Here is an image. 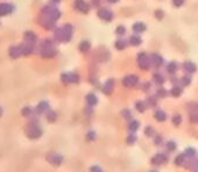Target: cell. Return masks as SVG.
<instances>
[{
    "label": "cell",
    "instance_id": "6da1fadb",
    "mask_svg": "<svg viewBox=\"0 0 198 172\" xmlns=\"http://www.w3.org/2000/svg\"><path fill=\"white\" fill-rule=\"evenodd\" d=\"M138 63L140 69L142 70H148L149 65H150V57H148V55L144 51L138 53Z\"/></svg>",
    "mask_w": 198,
    "mask_h": 172
},
{
    "label": "cell",
    "instance_id": "7a4b0ae2",
    "mask_svg": "<svg viewBox=\"0 0 198 172\" xmlns=\"http://www.w3.org/2000/svg\"><path fill=\"white\" fill-rule=\"evenodd\" d=\"M138 83H139V78L135 75H128V76L124 77V79H122V85L125 87H134L138 85Z\"/></svg>",
    "mask_w": 198,
    "mask_h": 172
},
{
    "label": "cell",
    "instance_id": "3957f363",
    "mask_svg": "<svg viewBox=\"0 0 198 172\" xmlns=\"http://www.w3.org/2000/svg\"><path fill=\"white\" fill-rule=\"evenodd\" d=\"M167 162H168V157H167V155L163 154V152H158L155 156H153L152 159H150V163L154 164V165H163V164H166Z\"/></svg>",
    "mask_w": 198,
    "mask_h": 172
},
{
    "label": "cell",
    "instance_id": "277c9868",
    "mask_svg": "<svg viewBox=\"0 0 198 172\" xmlns=\"http://www.w3.org/2000/svg\"><path fill=\"white\" fill-rule=\"evenodd\" d=\"M75 8L79 12H82V13H88L90 11L91 6L85 0H76L75 1Z\"/></svg>",
    "mask_w": 198,
    "mask_h": 172
},
{
    "label": "cell",
    "instance_id": "5b68a950",
    "mask_svg": "<svg viewBox=\"0 0 198 172\" xmlns=\"http://www.w3.org/2000/svg\"><path fill=\"white\" fill-rule=\"evenodd\" d=\"M98 16L102 19V20H104L106 22H110V21H112V19H113V12H111L110 10H107V8H100L99 11H98Z\"/></svg>",
    "mask_w": 198,
    "mask_h": 172
},
{
    "label": "cell",
    "instance_id": "8992f818",
    "mask_svg": "<svg viewBox=\"0 0 198 172\" xmlns=\"http://www.w3.org/2000/svg\"><path fill=\"white\" fill-rule=\"evenodd\" d=\"M114 84H116L114 79H108L104 84V86L102 89V92L104 93V94H106V95H110L111 93L113 92V90H114Z\"/></svg>",
    "mask_w": 198,
    "mask_h": 172
},
{
    "label": "cell",
    "instance_id": "52a82bcc",
    "mask_svg": "<svg viewBox=\"0 0 198 172\" xmlns=\"http://www.w3.org/2000/svg\"><path fill=\"white\" fill-rule=\"evenodd\" d=\"M163 62H164V59L161 55H158V53H152L150 55V63L155 67H160L163 64Z\"/></svg>",
    "mask_w": 198,
    "mask_h": 172
},
{
    "label": "cell",
    "instance_id": "ba28073f",
    "mask_svg": "<svg viewBox=\"0 0 198 172\" xmlns=\"http://www.w3.org/2000/svg\"><path fill=\"white\" fill-rule=\"evenodd\" d=\"M85 100H86V104L90 107H94L98 104V97H97L94 93H89V94L86 95Z\"/></svg>",
    "mask_w": 198,
    "mask_h": 172
},
{
    "label": "cell",
    "instance_id": "9c48e42d",
    "mask_svg": "<svg viewBox=\"0 0 198 172\" xmlns=\"http://www.w3.org/2000/svg\"><path fill=\"white\" fill-rule=\"evenodd\" d=\"M154 118L158 122H164L167 120V113L164 111H162V109H158L154 113Z\"/></svg>",
    "mask_w": 198,
    "mask_h": 172
},
{
    "label": "cell",
    "instance_id": "30bf717a",
    "mask_svg": "<svg viewBox=\"0 0 198 172\" xmlns=\"http://www.w3.org/2000/svg\"><path fill=\"white\" fill-rule=\"evenodd\" d=\"M188 159L189 158L186 157L185 154H180V155L176 156V158H175V164L178 165V166H184V164L186 163Z\"/></svg>",
    "mask_w": 198,
    "mask_h": 172
},
{
    "label": "cell",
    "instance_id": "8fae6325",
    "mask_svg": "<svg viewBox=\"0 0 198 172\" xmlns=\"http://www.w3.org/2000/svg\"><path fill=\"white\" fill-rule=\"evenodd\" d=\"M183 66H184V69L189 72V73H195L196 71H197V65L195 64V63H192V62H184V64H183Z\"/></svg>",
    "mask_w": 198,
    "mask_h": 172
},
{
    "label": "cell",
    "instance_id": "7c38bea8",
    "mask_svg": "<svg viewBox=\"0 0 198 172\" xmlns=\"http://www.w3.org/2000/svg\"><path fill=\"white\" fill-rule=\"evenodd\" d=\"M90 49H91V42H90V41L85 40L80 42V44H79V50H80L82 53H88Z\"/></svg>",
    "mask_w": 198,
    "mask_h": 172
},
{
    "label": "cell",
    "instance_id": "4fadbf2b",
    "mask_svg": "<svg viewBox=\"0 0 198 172\" xmlns=\"http://www.w3.org/2000/svg\"><path fill=\"white\" fill-rule=\"evenodd\" d=\"M133 30L136 33V34H140V33H144L146 30V25L144 23V22H136V23H134L133 25Z\"/></svg>",
    "mask_w": 198,
    "mask_h": 172
},
{
    "label": "cell",
    "instance_id": "5bb4252c",
    "mask_svg": "<svg viewBox=\"0 0 198 172\" xmlns=\"http://www.w3.org/2000/svg\"><path fill=\"white\" fill-rule=\"evenodd\" d=\"M140 127V122L138 120H131L128 123V129L131 132H135Z\"/></svg>",
    "mask_w": 198,
    "mask_h": 172
},
{
    "label": "cell",
    "instance_id": "9a60e30c",
    "mask_svg": "<svg viewBox=\"0 0 198 172\" xmlns=\"http://www.w3.org/2000/svg\"><path fill=\"white\" fill-rule=\"evenodd\" d=\"M114 45H116V48H117L118 50H124V49H126V47H127V41L124 40V39H119V40L116 41Z\"/></svg>",
    "mask_w": 198,
    "mask_h": 172
},
{
    "label": "cell",
    "instance_id": "2e32d148",
    "mask_svg": "<svg viewBox=\"0 0 198 172\" xmlns=\"http://www.w3.org/2000/svg\"><path fill=\"white\" fill-rule=\"evenodd\" d=\"M147 107L148 106H147V104H146L145 101H136L135 102V108H136V111L139 113H145Z\"/></svg>",
    "mask_w": 198,
    "mask_h": 172
},
{
    "label": "cell",
    "instance_id": "e0dca14e",
    "mask_svg": "<svg viewBox=\"0 0 198 172\" xmlns=\"http://www.w3.org/2000/svg\"><path fill=\"white\" fill-rule=\"evenodd\" d=\"M130 43L134 45V47H138V45H140L141 43H142V40H141V37L140 36H138V35H133L130 37Z\"/></svg>",
    "mask_w": 198,
    "mask_h": 172
},
{
    "label": "cell",
    "instance_id": "ac0fdd59",
    "mask_svg": "<svg viewBox=\"0 0 198 172\" xmlns=\"http://www.w3.org/2000/svg\"><path fill=\"white\" fill-rule=\"evenodd\" d=\"M182 92H183V90H182L181 86H174L172 89V91H170V94L172 97H175V98H178V97H181Z\"/></svg>",
    "mask_w": 198,
    "mask_h": 172
},
{
    "label": "cell",
    "instance_id": "d6986e66",
    "mask_svg": "<svg viewBox=\"0 0 198 172\" xmlns=\"http://www.w3.org/2000/svg\"><path fill=\"white\" fill-rule=\"evenodd\" d=\"M185 155H186V157L188 158H194V157H196V155H197V151H196V149L195 148H186L185 149Z\"/></svg>",
    "mask_w": 198,
    "mask_h": 172
},
{
    "label": "cell",
    "instance_id": "ffe728a7",
    "mask_svg": "<svg viewBox=\"0 0 198 172\" xmlns=\"http://www.w3.org/2000/svg\"><path fill=\"white\" fill-rule=\"evenodd\" d=\"M156 98L158 97H148L147 98V100H146L145 102L147 104V106L148 107H155L156 105H158V100H156Z\"/></svg>",
    "mask_w": 198,
    "mask_h": 172
},
{
    "label": "cell",
    "instance_id": "44dd1931",
    "mask_svg": "<svg viewBox=\"0 0 198 172\" xmlns=\"http://www.w3.org/2000/svg\"><path fill=\"white\" fill-rule=\"evenodd\" d=\"M121 116L124 118V119L126 120H133V115H132V112H131V109H128V108H125V109H122L121 111Z\"/></svg>",
    "mask_w": 198,
    "mask_h": 172
},
{
    "label": "cell",
    "instance_id": "7402d4cb",
    "mask_svg": "<svg viewBox=\"0 0 198 172\" xmlns=\"http://www.w3.org/2000/svg\"><path fill=\"white\" fill-rule=\"evenodd\" d=\"M177 70H178V65H177L176 62H170V63L167 65V71H168L169 73H175Z\"/></svg>",
    "mask_w": 198,
    "mask_h": 172
},
{
    "label": "cell",
    "instance_id": "603a6c76",
    "mask_svg": "<svg viewBox=\"0 0 198 172\" xmlns=\"http://www.w3.org/2000/svg\"><path fill=\"white\" fill-rule=\"evenodd\" d=\"M145 135L147 137H153V136H155L156 134H155L154 127H153V126H147L145 128Z\"/></svg>",
    "mask_w": 198,
    "mask_h": 172
},
{
    "label": "cell",
    "instance_id": "cb8c5ba5",
    "mask_svg": "<svg viewBox=\"0 0 198 172\" xmlns=\"http://www.w3.org/2000/svg\"><path fill=\"white\" fill-rule=\"evenodd\" d=\"M136 140H138L136 135H135L134 132H131V134L127 136V138H126V142H127V144H128V146H133V144L136 142Z\"/></svg>",
    "mask_w": 198,
    "mask_h": 172
},
{
    "label": "cell",
    "instance_id": "d4e9b609",
    "mask_svg": "<svg viewBox=\"0 0 198 172\" xmlns=\"http://www.w3.org/2000/svg\"><path fill=\"white\" fill-rule=\"evenodd\" d=\"M166 148H167L168 152H174V151H176V149H177V144H176L174 141H169V142H167Z\"/></svg>",
    "mask_w": 198,
    "mask_h": 172
},
{
    "label": "cell",
    "instance_id": "484cf974",
    "mask_svg": "<svg viewBox=\"0 0 198 172\" xmlns=\"http://www.w3.org/2000/svg\"><path fill=\"white\" fill-rule=\"evenodd\" d=\"M180 83H181V85L182 86H189L190 84H191V77L190 76H183L181 80H180Z\"/></svg>",
    "mask_w": 198,
    "mask_h": 172
},
{
    "label": "cell",
    "instance_id": "4316f807",
    "mask_svg": "<svg viewBox=\"0 0 198 172\" xmlns=\"http://www.w3.org/2000/svg\"><path fill=\"white\" fill-rule=\"evenodd\" d=\"M154 81H155L158 85H162V84L166 81V79H164V77H163L161 73H155V75H154Z\"/></svg>",
    "mask_w": 198,
    "mask_h": 172
},
{
    "label": "cell",
    "instance_id": "83f0119b",
    "mask_svg": "<svg viewBox=\"0 0 198 172\" xmlns=\"http://www.w3.org/2000/svg\"><path fill=\"white\" fill-rule=\"evenodd\" d=\"M172 123H174V126L178 127V126L182 123V116H181L180 114H175V115L172 116Z\"/></svg>",
    "mask_w": 198,
    "mask_h": 172
},
{
    "label": "cell",
    "instance_id": "f1b7e54d",
    "mask_svg": "<svg viewBox=\"0 0 198 172\" xmlns=\"http://www.w3.org/2000/svg\"><path fill=\"white\" fill-rule=\"evenodd\" d=\"M85 138H86V141L92 142V141H94V140L97 138V134H96V132H93V130H90V132L86 134Z\"/></svg>",
    "mask_w": 198,
    "mask_h": 172
},
{
    "label": "cell",
    "instance_id": "f546056e",
    "mask_svg": "<svg viewBox=\"0 0 198 172\" xmlns=\"http://www.w3.org/2000/svg\"><path fill=\"white\" fill-rule=\"evenodd\" d=\"M168 95V91L164 90L163 87H160L158 91H156V97L158 98H166Z\"/></svg>",
    "mask_w": 198,
    "mask_h": 172
},
{
    "label": "cell",
    "instance_id": "4dcf8cb0",
    "mask_svg": "<svg viewBox=\"0 0 198 172\" xmlns=\"http://www.w3.org/2000/svg\"><path fill=\"white\" fill-rule=\"evenodd\" d=\"M62 160H63V158H62V156H60V155H54V157L52 158V163H53L54 165H60L61 163H62Z\"/></svg>",
    "mask_w": 198,
    "mask_h": 172
},
{
    "label": "cell",
    "instance_id": "1f68e13d",
    "mask_svg": "<svg viewBox=\"0 0 198 172\" xmlns=\"http://www.w3.org/2000/svg\"><path fill=\"white\" fill-rule=\"evenodd\" d=\"M162 142H163V136L160 135V134L155 135V137H154V143H155V146H161Z\"/></svg>",
    "mask_w": 198,
    "mask_h": 172
},
{
    "label": "cell",
    "instance_id": "d6a6232c",
    "mask_svg": "<svg viewBox=\"0 0 198 172\" xmlns=\"http://www.w3.org/2000/svg\"><path fill=\"white\" fill-rule=\"evenodd\" d=\"M125 33H126V28H125V26L117 27V29H116V34H117V35H124Z\"/></svg>",
    "mask_w": 198,
    "mask_h": 172
},
{
    "label": "cell",
    "instance_id": "836d02e7",
    "mask_svg": "<svg viewBox=\"0 0 198 172\" xmlns=\"http://www.w3.org/2000/svg\"><path fill=\"white\" fill-rule=\"evenodd\" d=\"M90 172H104V171H103V169L99 165H92L90 168Z\"/></svg>",
    "mask_w": 198,
    "mask_h": 172
},
{
    "label": "cell",
    "instance_id": "e575fe53",
    "mask_svg": "<svg viewBox=\"0 0 198 172\" xmlns=\"http://www.w3.org/2000/svg\"><path fill=\"white\" fill-rule=\"evenodd\" d=\"M185 2V0H172V4L175 7H181Z\"/></svg>",
    "mask_w": 198,
    "mask_h": 172
},
{
    "label": "cell",
    "instance_id": "d590c367",
    "mask_svg": "<svg viewBox=\"0 0 198 172\" xmlns=\"http://www.w3.org/2000/svg\"><path fill=\"white\" fill-rule=\"evenodd\" d=\"M163 15H164V14H163V11H156V12H155V16L158 18V20H162V19H163Z\"/></svg>",
    "mask_w": 198,
    "mask_h": 172
},
{
    "label": "cell",
    "instance_id": "8d00e7d4",
    "mask_svg": "<svg viewBox=\"0 0 198 172\" xmlns=\"http://www.w3.org/2000/svg\"><path fill=\"white\" fill-rule=\"evenodd\" d=\"M55 118H56L55 113H50V115H49V120H50V121H54V120H55Z\"/></svg>",
    "mask_w": 198,
    "mask_h": 172
},
{
    "label": "cell",
    "instance_id": "74e56055",
    "mask_svg": "<svg viewBox=\"0 0 198 172\" xmlns=\"http://www.w3.org/2000/svg\"><path fill=\"white\" fill-rule=\"evenodd\" d=\"M92 1H93V5H94V6H98V5L100 4V2H99L100 0H92Z\"/></svg>",
    "mask_w": 198,
    "mask_h": 172
},
{
    "label": "cell",
    "instance_id": "f35d334b",
    "mask_svg": "<svg viewBox=\"0 0 198 172\" xmlns=\"http://www.w3.org/2000/svg\"><path fill=\"white\" fill-rule=\"evenodd\" d=\"M110 4H116V2H118L119 0H107Z\"/></svg>",
    "mask_w": 198,
    "mask_h": 172
},
{
    "label": "cell",
    "instance_id": "ab89813d",
    "mask_svg": "<svg viewBox=\"0 0 198 172\" xmlns=\"http://www.w3.org/2000/svg\"><path fill=\"white\" fill-rule=\"evenodd\" d=\"M150 172H158V171H155V170H152Z\"/></svg>",
    "mask_w": 198,
    "mask_h": 172
},
{
    "label": "cell",
    "instance_id": "60d3db41",
    "mask_svg": "<svg viewBox=\"0 0 198 172\" xmlns=\"http://www.w3.org/2000/svg\"><path fill=\"white\" fill-rule=\"evenodd\" d=\"M194 172H198V171H194Z\"/></svg>",
    "mask_w": 198,
    "mask_h": 172
}]
</instances>
